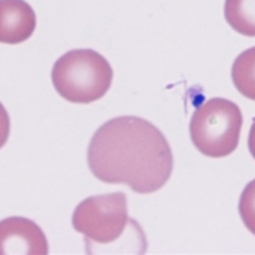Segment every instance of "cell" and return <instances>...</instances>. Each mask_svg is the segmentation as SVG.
I'll use <instances>...</instances> for the list:
<instances>
[{
    "mask_svg": "<svg viewBox=\"0 0 255 255\" xmlns=\"http://www.w3.org/2000/svg\"><path fill=\"white\" fill-rule=\"evenodd\" d=\"M88 165L102 182L126 184L138 194H150L168 182L174 157L156 126L138 117H117L95 131Z\"/></svg>",
    "mask_w": 255,
    "mask_h": 255,
    "instance_id": "6da1fadb",
    "label": "cell"
},
{
    "mask_svg": "<svg viewBox=\"0 0 255 255\" xmlns=\"http://www.w3.org/2000/svg\"><path fill=\"white\" fill-rule=\"evenodd\" d=\"M51 79L61 98L73 104H91L110 91L113 67L94 50H72L54 63Z\"/></svg>",
    "mask_w": 255,
    "mask_h": 255,
    "instance_id": "7a4b0ae2",
    "label": "cell"
},
{
    "mask_svg": "<svg viewBox=\"0 0 255 255\" xmlns=\"http://www.w3.org/2000/svg\"><path fill=\"white\" fill-rule=\"evenodd\" d=\"M242 123V113L235 102L225 98L209 99L191 117V141L206 156H229L238 147Z\"/></svg>",
    "mask_w": 255,
    "mask_h": 255,
    "instance_id": "3957f363",
    "label": "cell"
},
{
    "mask_svg": "<svg viewBox=\"0 0 255 255\" xmlns=\"http://www.w3.org/2000/svg\"><path fill=\"white\" fill-rule=\"evenodd\" d=\"M130 222L127 197L123 193L89 197L75 209L72 217L73 228L85 236L88 247L116 242Z\"/></svg>",
    "mask_w": 255,
    "mask_h": 255,
    "instance_id": "277c9868",
    "label": "cell"
},
{
    "mask_svg": "<svg viewBox=\"0 0 255 255\" xmlns=\"http://www.w3.org/2000/svg\"><path fill=\"white\" fill-rule=\"evenodd\" d=\"M48 242L38 225L26 217L0 222V255H47Z\"/></svg>",
    "mask_w": 255,
    "mask_h": 255,
    "instance_id": "5b68a950",
    "label": "cell"
},
{
    "mask_svg": "<svg viewBox=\"0 0 255 255\" xmlns=\"http://www.w3.org/2000/svg\"><path fill=\"white\" fill-rule=\"evenodd\" d=\"M37 26L34 9L25 0H0V42L20 44Z\"/></svg>",
    "mask_w": 255,
    "mask_h": 255,
    "instance_id": "8992f818",
    "label": "cell"
},
{
    "mask_svg": "<svg viewBox=\"0 0 255 255\" xmlns=\"http://www.w3.org/2000/svg\"><path fill=\"white\" fill-rule=\"evenodd\" d=\"M225 19L241 35L255 37V0H226Z\"/></svg>",
    "mask_w": 255,
    "mask_h": 255,
    "instance_id": "52a82bcc",
    "label": "cell"
},
{
    "mask_svg": "<svg viewBox=\"0 0 255 255\" xmlns=\"http://www.w3.org/2000/svg\"><path fill=\"white\" fill-rule=\"evenodd\" d=\"M232 80L244 97L255 101V47L236 57L232 66Z\"/></svg>",
    "mask_w": 255,
    "mask_h": 255,
    "instance_id": "ba28073f",
    "label": "cell"
},
{
    "mask_svg": "<svg viewBox=\"0 0 255 255\" xmlns=\"http://www.w3.org/2000/svg\"><path fill=\"white\" fill-rule=\"evenodd\" d=\"M239 215L247 229L255 235V179L247 184L241 194Z\"/></svg>",
    "mask_w": 255,
    "mask_h": 255,
    "instance_id": "9c48e42d",
    "label": "cell"
},
{
    "mask_svg": "<svg viewBox=\"0 0 255 255\" xmlns=\"http://www.w3.org/2000/svg\"><path fill=\"white\" fill-rule=\"evenodd\" d=\"M9 133H10V118L6 108L0 102V149L6 144Z\"/></svg>",
    "mask_w": 255,
    "mask_h": 255,
    "instance_id": "30bf717a",
    "label": "cell"
},
{
    "mask_svg": "<svg viewBox=\"0 0 255 255\" xmlns=\"http://www.w3.org/2000/svg\"><path fill=\"white\" fill-rule=\"evenodd\" d=\"M248 149L251 152V155L255 159V120L251 126V130H250V136H248Z\"/></svg>",
    "mask_w": 255,
    "mask_h": 255,
    "instance_id": "8fae6325",
    "label": "cell"
}]
</instances>
